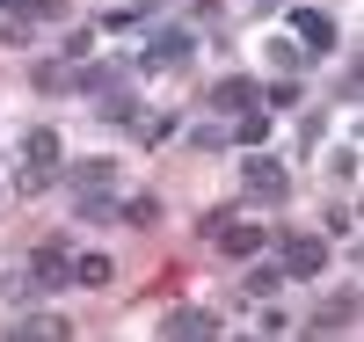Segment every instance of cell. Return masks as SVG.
Masks as SVG:
<instances>
[{
  "label": "cell",
  "instance_id": "cell-11",
  "mask_svg": "<svg viewBox=\"0 0 364 342\" xmlns=\"http://www.w3.org/2000/svg\"><path fill=\"white\" fill-rule=\"evenodd\" d=\"M350 321H357V299L343 292V299H328L321 314H314V335H336V328H350Z\"/></svg>",
  "mask_w": 364,
  "mask_h": 342
},
{
  "label": "cell",
  "instance_id": "cell-21",
  "mask_svg": "<svg viewBox=\"0 0 364 342\" xmlns=\"http://www.w3.org/2000/svg\"><path fill=\"white\" fill-rule=\"evenodd\" d=\"M291 102H299V80L284 73V80H277V87H269V95H262V109H291Z\"/></svg>",
  "mask_w": 364,
  "mask_h": 342
},
{
  "label": "cell",
  "instance_id": "cell-3",
  "mask_svg": "<svg viewBox=\"0 0 364 342\" xmlns=\"http://www.w3.org/2000/svg\"><path fill=\"white\" fill-rule=\"evenodd\" d=\"M277 269H284V277H321V269H328V240L284 233V240H277Z\"/></svg>",
  "mask_w": 364,
  "mask_h": 342
},
{
  "label": "cell",
  "instance_id": "cell-6",
  "mask_svg": "<svg viewBox=\"0 0 364 342\" xmlns=\"http://www.w3.org/2000/svg\"><path fill=\"white\" fill-rule=\"evenodd\" d=\"M168 335H182V342H211V335H226V321L204 314V306H168Z\"/></svg>",
  "mask_w": 364,
  "mask_h": 342
},
{
  "label": "cell",
  "instance_id": "cell-1",
  "mask_svg": "<svg viewBox=\"0 0 364 342\" xmlns=\"http://www.w3.org/2000/svg\"><path fill=\"white\" fill-rule=\"evenodd\" d=\"M58 161H66V146H58V132H51V124L22 132V190H51Z\"/></svg>",
  "mask_w": 364,
  "mask_h": 342
},
{
  "label": "cell",
  "instance_id": "cell-16",
  "mask_svg": "<svg viewBox=\"0 0 364 342\" xmlns=\"http://www.w3.org/2000/svg\"><path fill=\"white\" fill-rule=\"evenodd\" d=\"M117 219H124V226H154L161 204H154V197H132V204H117Z\"/></svg>",
  "mask_w": 364,
  "mask_h": 342
},
{
  "label": "cell",
  "instance_id": "cell-10",
  "mask_svg": "<svg viewBox=\"0 0 364 342\" xmlns=\"http://www.w3.org/2000/svg\"><path fill=\"white\" fill-rule=\"evenodd\" d=\"M29 80H37L44 95H66V87H80V66H73V58H44V66L29 73Z\"/></svg>",
  "mask_w": 364,
  "mask_h": 342
},
{
  "label": "cell",
  "instance_id": "cell-17",
  "mask_svg": "<svg viewBox=\"0 0 364 342\" xmlns=\"http://www.w3.org/2000/svg\"><path fill=\"white\" fill-rule=\"evenodd\" d=\"M0 37H8V44H15V51H22V44H37V22H29V15H22V8H15V15H8V22H0Z\"/></svg>",
  "mask_w": 364,
  "mask_h": 342
},
{
  "label": "cell",
  "instance_id": "cell-14",
  "mask_svg": "<svg viewBox=\"0 0 364 342\" xmlns=\"http://www.w3.org/2000/svg\"><path fill=\"white\" fill-rule=\"evenodd\" d=\"M233 139H240V146H262V139H269V109H262V102L240 109V117H233Z\"/></svg>",
  "mask_w": 364,
  "mask_h": 342
},
{
  "label": "cell",
  "instance_id": "cell-9",
  "mask_svg": "<svg viewBox=\"0 0 364 342\" xmlns=\"http://www.w3.org/2000/svg\"><path fill=\"white\" fill-rule=\"evenodd\" d=\"M291 29H299L306 51H336V22H328L321 8H291Z\"/></svg>",
  "mask_w": 364,
  "mask_h": 342
},
{
  "label": "cell",
  "instance_id": "cell-20",
  "mask_svg": "<svg viewBox=\"0 0 364 342\" xmlns=\"http://www.w3.org/2000/svg\"><path fill=\"white\" fill-rule=\"evenodd\" d=\"M269 58H277V73H299V66H306V51H299V44H284V37L269 44Z\"/></svg>",
  "mask_w": 364,
  "mask_h": 342
},
{
  "label": "cell",
  "instance_id": "cell-15",
  "mask_svg": "<svg viewBox=\"0 0 364 342\" xmlns=\"http://www.w3.org/2000/svg\"><path fill=\"white\" fill-rule=\"evenodd\" d=\"M15 335H22V342H58L66 321H58V314H29V321H15Z\"/></svg>",
  "mask_w": 364,
  "mask_h": 342
},
{
  "label": "cell",
  "instance_id": "cell-5",
  "mask_svg": "<svg viewBox=\"0 0 364 342\" xmlns=\"http://www.w3.org/2000/svg\"><path fill=\"white\" fill-rule=\"evenodd\" d=\"M139 66H154V73L190 66V29H154V37H146V58H139Z\"/></svg>",
  "mask_w": 364,
  "mask_h": 342
},
{
  "label": "cell",
  "instance_id": "cell-2",
  "mask_svg": "<svg viewBox=\"0 0 364 342\" xmlns=\"http://www.w3.org/2000/svg\"><path fill=\"white\" fill-rule=\"evenodd\" d=\"M240 190H248L255 204H284V197H291V175L269 161V153H248V168H240Z\"/></svg>",
  "mask_w": 364,
  "mask_h": 342
},
{
  "label": "cell",
  "instance_id": "cell-8",
  "mask_svg": "<svg viewBox=\"0 0 364 342\" xmlns=\"http://www.w3.org/2000/svg\"><path fill=\"white\" fill-rule=\"evenodd\" d=\"M73 190L80 197H117V161H73Z\"/></svg>",
  "mask_w": 364,
  "mask_h": 342
},
{
  "label": "cell",
  "instance_id": "cell-4",
  "mask_svg": "<svg viewBox=\"0 0 364 342\" xmlns=\"http://www.w3.org/2000/svg\"><path fill=\"white\" fill-rule=\"evenodd\" d=\"M204 240L226 247V255H255V247H262V226L233 219V211H211V219H204Z\"/></svg>",
  "mask_w": 364,
  "mask_h": 342
},
{
  "label": "cell",
  "instance_id": "cell-18",
  "mask_svg": "<svg viewBox=\"0 0 364 342\" xmlns=\"http://www.w3.org/2000/svg\"><path fill=\"white\" fill-rule=\"evenodd\" d=\"M73 277H80V284H109V255H80Z\"/></svg>",
  "mask_w": 364,
  "mask_h": 342
},
{
  "label": "cell",
  "instance_id": "cell-7",
  "mask_svg": "<svg viewBox=\"0 0 364 342\" xmlns=\"http://www.w3.org/2000/svg\"><path fill=\"white\" fill-rule=\"evenodd\" d=\"M29 277H37L44 292H58V284H66V277H73V255H66V240H44L37 255H29Z\"/></svg>",
  "mask_w": 364,
  "mask_h": 342
},
{
  "label": "cell",
  "instance_id": "cell-22",
  "mask_svg": "<svg viewBox=\"0 0 364 342\" xmlns=\"http://www.w3.org/2000/svg\"><path fill=\"white\" fill-rule=\"evenodd\" d=\"M37 292H44V284H37V277H29V269H15V277H8V299H15V306H29Z\"/></svg>",
  "mask_w": 364,
  "mask_h": 342
},
{
  "label": "cell",
  "instance_id": "cell-13",
  "mask_svg": "<svg viewBox=\"0 0 364 342\" xmlns=\"http://www.w3.org/2000/svg\"><path fill=\"white\" fill-rule=\"evenodd\" d=\"M277 292H284V269H277V262H269V269H248V284H240V299H255V306L277 299Z\"/></svg>",
  "mask_w": 364,
  "mask_h": 342
},
{
  "label": "cell",
  "instance_id": "cell-12",
  "mask_svg": "<svg viewBox=\"0 0 364 342\" xmlns=\"http://www.w3.org/2000/svg\"><path fill=\"white\" fill-rule=\"evenodd\" d=\"M211 109H255V87L233 73V80H219V87H211Z\"/></svg>",
  "mask_w": 364,
  "mask_h": 342
},
{
  "label": "cell",
  "instance_id": "cell-19",
  "mask_svg": "<svg viewBox=\"0 0 364 342\" xmlns=\"http://www.w3.org/2000/svg\"><path fill=\"white\" fill-rule=\"evenodd\" d=\"M29 22H66V0H22Z\"/></svg>",
  "mask_w": 364,
  "mask_h": 342
},
{
  "label": "cell",
  "instance_id": "cell-23",
  "mask_svg": "<svg viewBox=\"0 0 364 342\" xmlns=\"http://www.w3.org/2000/svg\"><path fill=\"white\" fill-rule=\"evenodd\" d=\"M15 8H22V0H0V15H15Z\"/></svg>",
  "mask_w": 364,
  "mask_h": 342
}]
</instances>
